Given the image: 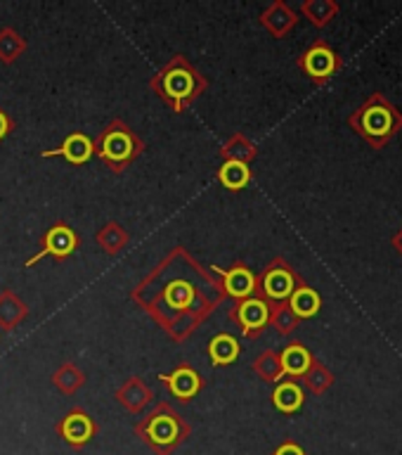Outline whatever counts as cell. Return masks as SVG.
<instances>
[{"label":"cell","mask_w":402,"mask_h":455,"mask_svg":"<svg viewBox=\"0 0 402 455\" xmlns=\"http://www.w3.org/2000/svg\"><path fill=\"white\" fill-rule=\"evenodd\" d=\"M289 308L294 311V315H296L298 320L301 318H312L315 313L319 311V294L312 287H308V284H298L296 290H294V294L289 297Z\"/></svg>","instance_id":"23"},{"label":"cell","mask_w":402,"mask_h":455,"mask_svg":"<svg viewBox=\"0 0 402 455\" xmlns=\"http://www.w3.org/2000/svg\"><path fill=\"white\" fill-rule=\"evenodd\" d=\"M303 401V387H301L296 379H287V377H284L282 382H277L275 391H272V403H275L277 411L287 412V415L301 411Z\"/></svg>","instance_id":"17"},{"label":"cell","mask_w":402,"mask_h":455,"mask_svg":"<svg viewBox=\"0 0 402 455\" xmlns=\"http://www.w3.org/2000/svg\"><path fill=\"white\" fill-rule=\"evenodd\" d=\"M254 372L261 377L263 382H282L284 379V370H282V358L277 351L268 348V351H263L258 358L254 361Z\"/></svg>","instance_id":"26"},{"label":"cell","mask_w":402,"mask_h":455,"mask_svg":"<svg viewBox=\"0 0 402 455\" xmlns=\"http://www.w3.org/2000/svg\"><path fill=\"white\" fill-rule=\"evenodd\" d=\"M280 358H282L284 377H291V379L303 377L312 363L311 351H308L303 344H289V347L284 348L282 354H280Z\"/></svg>","instance_id":"21"},{"label":"cell","mask_w":402,"mask_h":455,"mask_svg":"<svg viewBox=\"0 0 402 455\" xmlns=\"http://www.w3.org/2000/svg\"><path fill=\"white\" fill-rule=\"evenodd\" d=\"M270 325L275 327L280 334H291L298 327V318L289 308L287 301L280 304H270Z\"/></svg>","instance_id":"28"},{"label":"cell","mask_w":402,"mask_h":455,"mask_svg":"<svg viewBox=\"0 0 402 455\" xmlns=\"http://www.w3.org/2000/svg\"><path fill=\"white\" fill-rule=\"evenodd\" d=\"M230 320L234 325L240 327L241 334L248 337V339H256L261 337V332L270 325V301H265L263 297H248L241 299V301H234L230 306Z\"/></svg>","instance_id":"8"},{"label":"cell","mask_w":402,"mask_h":455,"mask_svg":"<svg viewBox=\"0 0 402 455\" xmlns=\"http://www.w3.org/2000/svg\"><path fill=\"white\" fill-rule=\"evenodd\" d=\"M95 155L112 173H123V171L135 164V159L145 152V140L128 126L123 119H112L95 138Z\"/></svg>","instance_id":"4"},{"label":"cell","mask_w":402,"mask_h":455,"mask_svg":"<svg viewBox=\"0 0 402 455\" xmlns=\"http://www.w3.org/2000/svg\"><path fill=\"white\" fill-rule=\"evenodd\" d=\"M130 297L173 341H185L225 301L218 277L185 247L170 249Z\"/></svg>","instance_id":"1"},{"label":"cell","mask_w":402,"mask_h":455,"mask_svg":"<svg viewBox=\"0 0 402 455\" xmlns=\"http://www.w3.org/2000/svg\"><path fill=\"white\" fill-rule=\"evenodd\" d=\"M28 318V306L12 290L0 291V332H12Z\"/></svg>","instance_id":"15"},{"label":"cell","mask_w":402,"mask_h":455,"mask_svg":"<svg viewBox=\"0 0 402 455\" xmlns=\"http://www.w3.org/2000/svg\"><path fill=\"white\" fill-rule=\"evenodd\" d=\"M303 382L305 387L312 391V394H322V391H327L329 387H332L334 377L332 372L322 365V363L312 361L311 368H308V372L303 375Z\"/></svg>","instance_id":"29"},{"label":"cell","mask_w":402,"mask_h":455,"mask_svg":"<svg viewBox=\"0 0 402 455\" xmlns=\"http://www.w3.org/2000/svg\"><path fill=\"white\" fill-rule=\"evenodd\" d=\"M52 384H55V389L59 394H64V396H74L78 389L85 387V372L78 368L76 363L67 361L52 372Z\"/></svg>","instance_id":"20"},{"label":"cell","mask_w":402,"mask_h":455,"mask_svg":"<svg viewBox=\"0 0 402 455\" xmlns=\"http://www.w3.org/2000/svg\"><path fill=\"white\" fill-rule=\"evenodd\" d=\"M95 242L102 247L105 254L116 256L121 254L128 244H130V233H128L126 228L121 226V223L109 220V223H105V226L99 228L98 233H95Z\"/></svg>","instance_id":"18"},{"label":"cell","mask_w":402,"mask_h":455,"mask_svg":"<svg viewBox=\"0 0 402 455\" xmlns=\"http://www.w3.org/2000/svg\"><path fill=\"white\" fill-rule=\"evenodd\" d=\"M114 398H116L130 415H142L145 408L154 401V394H152L149 384L145 382L142 377H128L126 382L116 389Z\"/></svg>","instance_id":"14"},{"label":"cell","mask_w":402,"mask_h":455,"mask_svg":"<svg viewBox=\"0 0 402 455\" xmlns=\"http://www.w3.org/2000/svg\"><path fill=\"white\" fill-rule=\"evenodd\" d=\"M43 159H52V156H62L64 162L74 164V166H81V164H88L95 156V145H92L91 135L81 133V131H74L59 142V148L45 149L41 152Z\"/></svg>","instance_id":"13"},{"label":"cell","mask_w":402,"mask_h":455,"mask_svg":"<svg viewBox=\"0 0 402 455\" xmlns=\"http://www.w3.org/2000/svg\"><path fill=\"white\" fill-rule=\"evenodd\" d=\"M398 244H400V249H402V235H400V237H398Z\"/></svg>","instance_id":"32"},{"label":"cell","mask_w":402,"mask_h":455,"mask_svg":"<svg viewBox=\"0 0 402 455\" xmlns=\"http://www.w3.org/2000/svg\"><path fill=\"white\" fill-rule=\"evenodd\" d=\"M218 183L223 185L225 190H244V188L251 183V169H248V164L223 162V166L218 169Z\"/></svg>","instance_id":"25"},{"label":"cell","mask_w":402,"mask_h":455,"mask_svg":"<svg viewBox=\"0 0 402 455\" xmlns=\"http://www.w3.org/2000/svg\"><path fill=\"white\" fill-rule=\"evenodd\" d=\"M258 155V148L254 142L248 140L244 133H234L225 140V145L220 148V156L223 162H240V164H251Z\"/></svg>","instance_id":"22"},{"label":"cell","mask_w":402,"mask_h":455,"mask_svg":"<svg viewBox=\"0 0 402 455\" xmlns=\"http://www.w3.org/2000/svg\"><path fill=\"white\" fill-rule=\"evenodd\" d=\"M209 88V81L185 55H173L154 76L149 78V91L159 95L173 112H185Z\"/></svg>","instance_id":"2"},{"label":"cell","mask_w":402,"mask_h":455,"mask_svg":"<svg viewBox=\"0 0 402 455\" xmlns=\"http://www.w3.org/2000/svg\"><path fill=\"white\" fill-rule=\"evenodd\" d=\"M241 347L240 341L234 339L233 334L220 332L216 334L211 341H209V358L216 368H223V365H230L240 358Z\"/></svg>","instance_id":"19"},{"label":"cell","mask_w":402,"mask_h":455,"mask_svg":"<svg viewBox=\"0 0 402 455\" xmlns=\"http://www.w3.org/2000/svg\"><path fill=\"white\" fill-rule=\"evenodd\" d=\"M159 379L169 389L170 396L180 401V403H187L192 398H197L199 391L204 389V377L187 363H180L173 372H163V375H159Z\"/></svg>","instance_id":"11"},{"label":"cell","mask_w":402,"mask_h":455,"mask_svg":"<svg viewBox=\"0 0 402 455\" xmlns=\"http://www.w3.org/2000/svg\"><path fill=\"white\" fill-rule=\"evenodd\" d=\"M27 38L12 27L0 28V62L14 64L24 52H27Z\"/></svg>","instance_id":"24"},{"label":"cell","mask_w":402,"mask_h":455,"mask_svg":"<svg viewBox=\"0 0 402 455\" xmlns=\"http://www.w3.org/2000/svg\"><path fill=\"white\" fill-rule=\"evenodd\" d=\"M14 131V121H12V116H10V114L5 112V109H3V107H0V142L5 140L7 135L12 133Z\"/></svg>","instance_id":"30"},{"label":"cell","mask_w":402,"mask_h":455,"mask_svg":"<svg viewBox=\"0 0 402 455\" xmlns=\"http://www.w3.org/2000/svg\"><path fill=\"white\" fill-rule=\"evenodd\" d=\"M298 67L308 74V76L315 81V84H322L327 78L332 76L336 67H339V60L334 55V50L327 45V43H315L311 48L305 50L301 60H298Z\"/></svg>","instance_id":"12"},{"label":"cell","mask_w":402,"mask_h":455,"mask_svg":"<svg viewBox=\"0 0 402 455\" xmlns=\"http://www.w3.org/2000/svg\"><path fill=\"white\" fill-rule=\"evenodd\" d=\"M81 247V237L76 235V230L69 226V223H55V226H50L41 237V244H38V251H35L31 259L27 261V268L35 266V263L45 259V256H52L57 261H64V259H69L76 249Z\"/></svg>","instance_id":"7"},{"label":"cell","mask_w":402,"mask_h":455,"mask_svg":"<svg viewBox=\"0 0 402 455\" xmlns=\"http://www.w3.org/2000/svg\"><path fill=\"white\" fill-rule=\"evenodd\" d=\"M272 455H305V451L298 446L296 441H284L282 446L277 448Z\"/></svg>","instance_id":"31"},{"label":"cell","mask_w":402,"mask_h":455,"mask_svg":"<svg viewBox=\"0 0 402 455\" xmlns=\"http://www.w3.org/2000/svg\"><path fill=\"white\" fill-rule=\"evenodd\" d=\"M211 270L213 275L220 280V287H223L225 299L241 301V299L254 297L256 290H258V280H256V275L244 261H234L230 268L211 266Z\"/></svg>","instance_id":"10"},{"label":"cell","mask_w":402,"mask_h":455,"mask_svg":"<svg viewBox=\"0 0 402 455\" xmlns=\"http://www.w3.org/2000/svg\"><path fill=\"white\" fill-rule=\"evenodd\" d=\"M55 432L69 443L74 451H81L91 443L99 432V425L92 419L91 412H85L83 408H71L64 418L55 425Z\"/></svg>","instance_id":"9"},{"label":"cell","mask_w":402,"mask_h":455,"mask_svg":"<svg viewBox=\"0 0 402 455\" xmlns=\"http://www.w3.org/2000/svg\"><path fill=\"white\" fill-rule=\"evenodd\" d=\"M256 280H258L256 297H263L265 301H270V304L289 301V297L294 294V290H296L298 284H303L301 275L291 268L289 263L284 261L282 256L272 259Z\"/></svg>","instance_id":"6"},{"label":"cell","mask_w":402,"mask_h":455,"mask_svg":"<svg viewBox=\"0 0 402 455\" xmlns=\"http://www.w3.org/2000/svg\"><path fill=\"white\" fill-rule=\"evenodd\" d=\"M351 126H355L360 131L369 142L374 145H382L386 138L393 135L398 126H400V116L390 105H386L383 98H372L365 107H360L358 112L353 114L351 119Z\"/></svg>","instance_id":"5"},{"label":"cell","mask_w":402,"mask_h":455,"mask_svg":"<svg viewBox=\"0 0 402 455\" xmlns=\"http://www.w3.org/2000/svg\"><path fill=\"white\" fill-rule=\"evenodd\" d=\"M190 434V422L166 401H159L135 422V436L154 455H173Z\"/></svg>","instance_id":"3"},{"label":"cell","mask_w":402,"mask_h":455,"mask_svg":"<svg viewBox=\"0 0 402 455\" xmlns=\"http://www.w3.org/2000/svg\"><path fill=\"white\" fill-rule=\"evenodd\" d=\"M296 12H294L287 3H282V0L272 3V5H270L268 10H263L261 14V24L268 28L275 38H282V36L289 34L291 28L296 27Z\"/></svg>","instance_id":"16"},{"label":"cell","mask_w":402,"mask_h":455,"mask_svg":"<svg viewBox=\"0 0 402 455\" xmlns=\"http://www.w3.org/2000/svg\"><path fill=\"white\" fill-rule=\"evenodd\" d=\"M301 12L315 24V27H325L334 20V14L339 12V5L332 0H305L301 5Z\"/></svg>","instance_id":"27"}]
</instances>
